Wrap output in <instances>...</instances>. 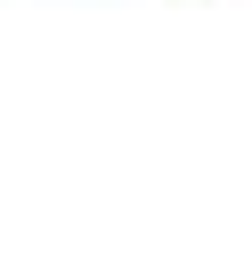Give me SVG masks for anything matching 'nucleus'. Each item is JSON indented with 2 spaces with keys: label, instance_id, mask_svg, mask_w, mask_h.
<instances>
[]
</instances>
